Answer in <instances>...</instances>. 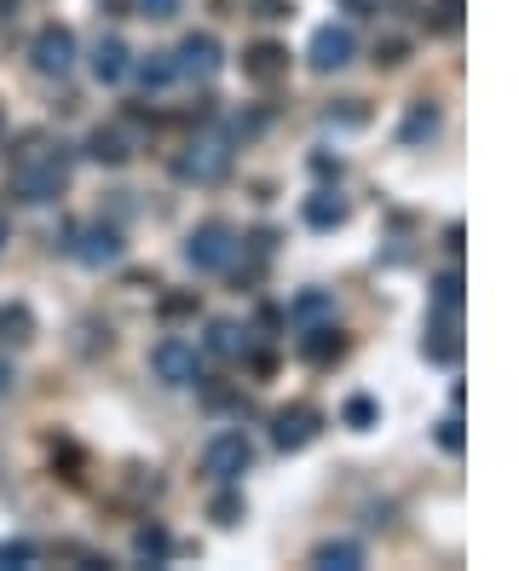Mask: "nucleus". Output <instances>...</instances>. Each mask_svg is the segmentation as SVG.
<instances>
[{
    "label": "nucleus",
    "mask_w": 519,
    "mask_h": 571,
    "mask_svg": "<svg viewBox=\"0 0 519 571\" xmlns=\"http://www.w3.org/2000/svg\"><path fill=\"white\" fill-rule=\"evenodd\" d=\"M317 571H358L364 566V548L347 543V537H335V543H317V555H312Z\"/></svg>",
    "instance_id": "obj_18"
},
{
    "label": "nucleus",
    "mask_w": 519,
    "mask_h": 571,
    "mask_svg": "<svg viewBox=\"0 0 519 571\" xmlns=\"http://www.w3.org/2000/svg\"><path fill=\"white\" fill-rule=\"evenodd\" d=\"M231 133L226 128H208V133H196L185 151L173 156V179L179 186H219V179L231 174Z\"/></svg>",
    "instance_id": "obj_2"
},
{
    "label": "nucleus",
    "mask_w": 519,
    "mask_h": 571,
    "mask_svg": "<svg viewBox=\"0 0 519 571\" xmlns=\"http://www.w3.org/2000/svg\"><path fill=\"white\" fill-rule=\"evenodd\" d=\"M87 156L105 162V168H122V162L133 156V145H128L122 128H93V133H87Z\"/></svg>",
    "instance_id": "obj_16"
},
{
    "label": "nucleus",
    "mask_w": 519,
    "mask_h": 571,
    "mask_svg": "<svg viewBox=\"0 0 519 571\" xmlns=\"http://www.w3.org/2000/svg\"><path fill=\"white\" fill-rule=\"evenodd\" d=\"M128 7H133V0H98V12H105V17H128Z\"/></svg>",
    "instance_id": "obj_34"
},
{
    "label": "nucleus",
    "mask_w": 519,
    "mask_h": 571,
    "mask_svg": "<svg viewBox=\"0 0 519 571\" xmlns=\"http://www.w3.org/2000/svg\"><path fill=\"white\" fill-rule=\"evenodd\" d=\"M375 416H382V411H375V398H347V411H341V421L358 427V433H364V427H375Z\"/></svg>",
    "instance_id": "obj_25"
},
{
    "label": "nucleus",
    "mask_w": 519,
    "mask_h": 571,
    "mask_svg": "<svg viewBox=\"0 0 519 571\" xmlns=\"http://www.w3.org/2000/svg\"><path fill=\"white\" fill-rule=\"evenodd\" d=\"M301 353H306V364H335L347 353V335L335 323H312V330H301Z\"/></svg>",
    "instance_id": "obj_14"
},
{
    "label": "nucleus",
    "mask_w": 519,
    "mask_h": 571,
    "mask_svg": "<svg viewBox=\"0 0 519 571\" xmlns=\"http://www.w3.org/2000/svg\"><path fill=\"white\" fill-rule=\"evenodd\" d=\"M329 318H335V300L324 289H306V295L289 300V323H294V330H312V323H329Z\"/></svg>",
    "instance_id": "obj_17"
},
{
    "label": "nucleus",
    "mask_w": 519,
    "mask_h": 571,
    "mask_svg": "<svg viewBox=\"0 0 519 571\" xmlns=\"http://www.w3.org/2000/svg\"><path fill=\"white\" fill-rule=\"evenodd\" d=\"M306 226H317V231L347 226V202L335 197V191H317V197H306Z\"/></svg>",
    "instance_id": "obj_19"
},
{
    "label": "nucleus",
    "mask_w": 519,
    "mask_h": 571,
    "mask_svg": "<svg viewBox=\"0 0 519 571\" xmlns=\"http://www.w3.org/2000/svg\"><path fill=\"white\" fill-rule=\"evenodd\" d=\"M70 254L82 260V266L105 272V266H116V260L128 254V242H122V231H116V226H82L70 237Z\"/></svg>",
    "instance_id": "obj_8"
},
{
    "label": "nucleus",
    "mask_w": 519,
    "mask_h": 571,
    "mask_svg": "<svg viewBox=\"0 0 519 571\" xmlns=\"http://www.w3.org/2000/svg\"><path fill=\"white\" fill-rule=\"evenodd\" d=\"M208 353L214 358H237V353H243V330H237V323H208Z\"/></svg>",
    "instance_id": "obj_23"
},
{
    "label": "nucleus",
    "mask_w": 519,
    "mask_h": 571,
    "mask_svg": "<svg viewBox=\"0 0 519 571\" xmlns=\"http://www.w3.org/2000/svg\"><path fill=\"white\" fill-rule=\"evenodd\" d=\"M17 12V0H0V24H7V17Z\"/></svg>",
    "instance_id": "obj_36"
},
{
    "label": "nucleus",
    "mask_w": 519,
    "mask_h": 571,
    "mask_svg": "<svg viewBox=\"0 0 519 571\" xmlns=\"http://www.w3.org/2000/svg\"><path fill=\"white\" fill-rule=\"evenodd\" d=\"M398 133H405V145H422V139H433L438 133V105H433V98H415Z\"/></svg>",
    "instance_id": "obj_20"
},
{
    "label": "nucleus",
    "mask_w": 519,
    "mask_h": 571,
    "mask_svg": "<svg viewBox=\"0 0 519 571\" xmlns=\"http://www.w3.org/2000/svg\"><path fill=\"white\" fill-rule=\"evenodd\" d=\"M317 421H324V416H317L312 411V404H294V411H283V416H277V451H306V444L317 439Z\"/></svg>",
    "instance_id": "obj_10"
},
{
    "label": "nucleus",
    "mask_w": 519,
    "mask_h": 571,
    "mask_svg": "<svg viewBox=\"0 0 519 571\" xmlns=\"http://www.w3.org/2000/svg\"><path fill=\"white\" fill-rule=\"evenodd\" d=\"M438 451L462 456V416H445V421H438Z\"/></svg>",
    "instance_id": "obj_26"
},
{
    "label": "nucleus",
    "mask_w": 519,
    "mask_h": 571,
    "mask_svg": "<svg viewBox=\"0 0 519 571\" xmlns=\"http://www.w3.org/2000/svg\"><path fill=\"white\" fill-rule=\"evenodd\" d=\"M214 520H219V525H237V520H243V497H237V491H219V497H214Z\"/></svg>",
    "instance_id": "obj_27"
},
{
    "label": "nucleus",
    "mask_w": 519,
    "mask_h": 571,
    "mask_svg": "<svg viewBox=\"0 0 519 571\" xmlns=\"http://www.w3.org/2000/svg\"><path fill=\"white\" fill-rule=\"evenodd\" d=\"M128 64H133L128 40L122 35H98V47H93V81L98 87H116V81L128 75Z\"/></svg>",
    "instance_id": "obj_11"
},
{
    "label": "nucleus",
    "mask_w": 519,
    "mask_h": 571,
    "mask_svg": "<svg viewBox=\"0 0 519 571\" xmlns=\"http://www.w3.org/2000/svg\"><path fill=\"white\" fill-rule=\"evenodd\" d=\"M352 52H358V35L347 24H324L312 35V47H306V64L317 75H329V70H347L352 64Z\"/></svg>",
    "instance_id": "obj_9"
},
{
    "label": "nucleus",
    "mask_w": 519,
    "mask_h": 571,
    "mask_svg": "<svg viewBox=\"0 0 519 571\" xmlns=\"http://www.w3.org/2000/svg\"><path fill=\"white\" fill-rule=\"evenodd\" d=\"M433 306L438 312H462V272H438L433 277Z\"/></svg>",
    "instance_id": "obj_24"
},
{
    "label": "nucleus",
    "mask_w": 519,
    "mask_h": 571,
    "mask_svg": "<svg viewBox=\"0 0 519 571\" xmlns=\"http://www.w3.org/2000/svg\"><path fill=\"white\" fill-rule=\"evenodd\" d=\"M29 560H35V543H24V537L0 543V566H29Z\"/></svg>",
    "instance_id": "obj_29"
},
{
    "label": "nucleus",
    "mask_w": 519,
    "mask_h": 571,
    "mask_svg": "<svg viewBox=\"0 0 519 571\" xmlns=\"http://www.w3.org/2000/svg\"><path fill=\"white\" fill-rule=\"evenodd\" d=\"M422 353H427L433 364H445V370H450L456 358H462V335H456V312H438V318H433V330L422 335Z\"/></svg>",
    "instance_id": "obj_13"
},
{
    "label": "nucleus",
    "mask_w": 519,
    "mask_h": 571,
    "mask_svg": "<svg viewBox=\"0 0 519 571\" xmlns=\"http://www.w3.org/2000/svg\"><path fill=\"white\" fill-rule=\"evenodd\" d=\"M168 548H173L168 525H138V532H133V555H138V560L162 566V560H168Z\"/></svg>",
    "instance_id": "obj_21"
},
{
    "label": "nucleus",
    "mask_w": 519,
    "mask_h": 571,
    "mask_svg": "<svg viewBox=\"0 0 519 571\" xmlns=\"http://www.w3.org/2000/svg\"><path fill=\"white\" fill-rule=\"evenodd\" d=\"M173 70H179V81H214L219 70H226V47H219L208 29H191L173 47Z\"/></svg>",
    "instance_id": "obj_6"
},
{
    "label": "nucleus",
    "mask_w": 519,
    "mask_h": 571,
    "mask_svg": "<svg viewBox=\"0 0 519 571\" xmlns=\"http://www.w3.org/2000/svg\"><path fill=\"white\" fill-rule=\"evenodd\" d=\"M7 386H12V364L0 358V393H7Z\"/></svg>",
    "instance_id": "obj_35"
},
{
    "label": "nucleus",
    "mask_w": 519,
    "mask_h": 571,
    "mask_svg": "<svg viewBox=\"0 0 519 571\" xmlns=\"http://www.w3.org/2000/svg\"><path fill=\"white\" fill-rule=\"evenodd\" d=\"M150 370H156V381H168V386H196V381H203V353H196V341L168 335V341L150 346Z\"/></svg>",
    "instance_id": "obj_5"
},
{
    "label": "nucleus",
    "mask_w": 519,
    "mask_h": 571,
    "mask_svg": "<svg viewBox=\"0 0 519 571\" xmlns=\"http://www.w3.org/2000/svg\"><path fill=\"white\" fill-rule=\"evenodd\" d=\"M249 462H254V444H249L243 427H226V433H214L203 444V474L219 479V485H237L249 474Z\"/></svg>",
    "instance_id": "obj_4"
},
{
    "label": "nucleus",
    "mask_w": 519,
    "mask_h": 571,
    "mask_svg": "<svg viewBox=\"0 0 519 571\" xmlns=\"http://www.w3.org/2000/svg\"><path fill=\"white\" fill-rule=\"evenodd\" d=\"M254 17H266V24H277V17H289L294 12V0H249Z\"/></svg>",
    "instance_id": "obj_31"
},
{
    "label": "nucleus",
    "mask_w": 519,
    "mask_h": 571,
    "mask_svg": "<svg viewBox=\"0 0 519 571\" xmlns=\"http://www.w3.org/2000/svg\"><path fill=\"white\" fill-rule=\"evenodd\" d=\"M405 52H410V47L393 35V40H382V47H375V64H387V70H393V64H405Z\"/></svg>",
    "instance_id": "obj_32"
},
{
    "label": "nucleus",
    "mask_w": 519,
    "mask_h": 571,
    "mask_svg": "<svg viewBox=\"0 0 519 571\" xmlns=\"http://www.w3.org/2000/svg\"><path fill=\"white\" fill-rule=\"evenodd\" d=\"M243 75L249 81H277V75H289V47H277V40H260V47H249L243 52Z\"/></svg>",
    "instance_id": "obj_12"
},
{
    "label": "nucleus",
    "mask_w": 519,
    "mask_h": 571,
    "mask_svg": "<svg viewBox=\"0 0 519 571\" xmlns=\"http://www.w3.org/2000/svg\"><path fill=\"white\" fill-rule=\"evenodd\" d=\"M179 312H196V295H168L162 300V318H179Z\"/></svg>",
    "instance_id": "obj_33"
},
{
    "label": "nucleus",
    "mask_w": 519,
    "mask_h": 571,
    "mask_svg": "<svg viewBox=\"0 0 519 571\" xmlns=\"http://www.w3.org/2000/svg\"><path fill=\"white\" fill-rule=\"evenodd\" d=\"M462 24V0H438L433 7V29H456Z\"/></svg>",
    "instance_id": "obj_30"
},
{
    "label": "nucleus",
    "mask_w": 519,
    "mask_h": 571,
    "mask_svg": "<svg viewBox=\"0 0 519 571\" xmlns=\"http://www.w3.org/2000/svg\"><path fill=\"white\" fill-rule=\"evenodd\" d=\"M128 75H138V87H145V93H162V87H173V81H179L173 52H145V58H133Z\"/></svg>",
    "instance_id": "obj_15"
},
{
    "label": "nucleus",
    "mask_w": 519,
    "mask_h": 571,
    "mask_svg": "<svg viewBox=\"0 0 519 571\" xmlns=\"http://www.w3.org/2000/svg\"><path fill=\"white\" fill-rule=\"evenodd\" d=\"M29 64L35 75H52V81H64L75 70V35L64 24H47V29H35L29 40Z\"/></svg>",
    "instance_id": "obj_7"
},
{
    "label": "nucleus",
    "mask_w": 519,
    "mask_h": 571,
    "mask_svg": "<svg viewBox=\"0 0 519 571\" xmlns=\"http://www.w3.org/2000/svg\"><path fill=\"white\" fill-rule=\"evenodd\" d=\"M179 7H185V0H138V17H156V24H168V17H179Z\"/></svg>",
    "instance_id": "obj_28"
},
{
    "label": "nucleus",
    "mask_w": 519,
    "mask_h": 571,
    "mask_svg": "<svg viewBox=\"0 0 519 571\" xmlns=\"http://www.w3.org/2000/svg\"><path fill=\"white\" fill-rule=\"evenodd\" d=\"M70 162H75L70 145H29V151H17V162H12V197L29 202V209L58 202V197H64V186H70Z\"/></svg>",
    "instance_id": "obj_1"
},
{
    "label": "nucleus",
    "mask_w": 519,
    "mask_h": 571,
    "mask_svg": "<svg viewBox=\"0 0 519 571\" xmlns=\"http://www.w3.org/2000/svg\"><path fill=\"white\" fill-rule=\"evenodd\" d=\"M0 341H35V312L24 300L0 306Z\"/></svg>",
    "instance_id": "obj_22"
},
{
    "label": "nucleus",
    "mask_w": 519,
    "mask_h": 571,
    "mask_svg": "<svg viewBox=\"0 0 519 571\" xmlns=\"http://www.w3.org/2000/svg\"><path fill=\"white\" fill-rule=\"evenodd\" d=\"M0 242H7V226H0Z\"/></svg>",
    "instance_id": "obj_37"
},
{
    "label": "nucleus",
    "mask_w": 519,
    "mask_h": 571,
    "mask_svg": "<svg viewBox=\"0 0 519 571\" xmlns=\"http://www.w3.org/2000/svg\"><path fill=\"white\" fill-rule=\"evenodd\" d=\"M237 260V231L226 219H203L191 237H185V266L191 272H226Z\"/></svg>",
    "instance_id": "obj_3"
}]
</instances>
